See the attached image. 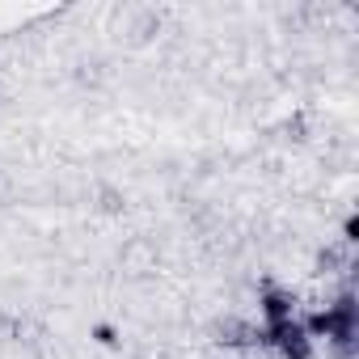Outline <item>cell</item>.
<instances>
[{
    "label": "cell",
    "mask_w": 359,
    "mask_h": 359,
    "mask_svg": "<svg viewBox=\"0 0 359 359\" xmlns=\"http://www.w3.org/2000/svg\"><path fill=\"white\" fill-rule=\"evenodd\" d=\"M262 342H271L283 359H309L313 355V338L304 334V325L292 317V321H275L262 330Z\"/></svg>",
    "instance_id": "obj_1"
},
{
    "label": "cell",
    "mask_w": 359,
    "mask_h": 359,
    "mask_svg": "<svg viewBox=\"0 0 359 359\" xmlns=\"http://www.w3.org/2000/svg\"><path fill=\"white\" fill-rule=\"evenodd\" d=\"M292 309H296V296L292 292H283V287H266L262 292V317H266V325L292 321Z\"/></svg>",
    "instance_id": "obj_2"
},
{
    "label": "cell",
    "mask_w": 359,
    "mask_h": 359,
    "mask_svg": "<svg viewBox=\"0 0 359 359\" xmlns=\"http://www.w3.org/2000/svg\"><path fill=\"white\" fill-rule=\"evenodd\" d=\"M220 342H224V346H250V342H262V330H254L250 321H233V317H229V321L220 325Z\"/></svg>",
    "instance_id": "obj_3"
},
{
    "label": "cell",
    "mask_w": 359,
    "mask_h": 359,
    "mask_svg": "<svg viewBox=\"0 0 359 359\" xmlns=\"http://www.w3.org/2000/svg\"><path fill=\"white\" fill-rule=\"evenodd\" d=\"M93 338H97L102 346H114V342H118V334H114L110 325H97V330H93Z\"/></svg>",
    "instance_id": "obj_4"
}]
</instances>
